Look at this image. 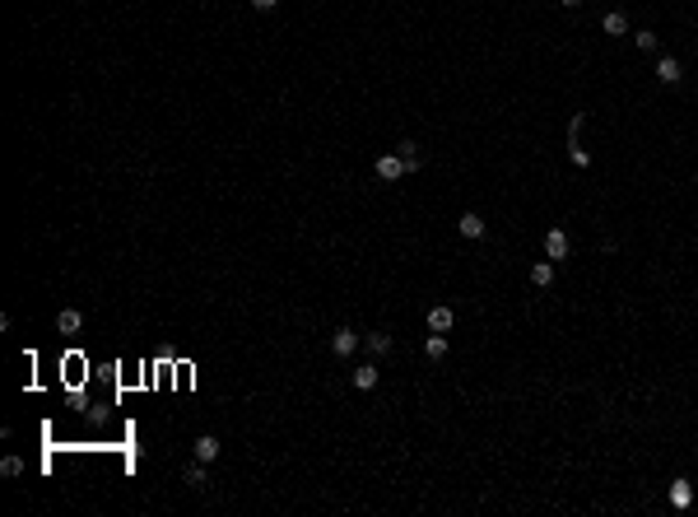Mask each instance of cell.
Instances as JSON below:
<instances>
[{
    "label": "cell",
    "instance_id": "obj_1",
    "mask_svg": "<svg viewBox=\"0 0 698 517\" xmlns=\"http://www.w3.org/2000/svg\"><path fill=\"white\" fill-rule=\"evenodd\" d=\"M358 345H363V336H358L354 327H335L331 331V354H335V359H354Z\"/></svg>",
    "mask_w": 698,
    "mask_h": 517
},
{
    "label": "cell",
    "instance_id": "obj_2",
    "mask_svg": "<svg viewBox=\"0 0 698 517\" xmlns=\"http://www.w3.org/2000/svg\"><path fill=\"white\" fill-rule=\"evenodd\" d=\"M372 172H377V182H401L405 163H401V154H382L377 163H372Z\"/></svg>",
    "mask_w": 698,
    "mask_h": 517
},
{
    "label": "cell",
    "instance_id": "obj_3",
    "mask_svg": "<svg viewBox=\"0 0 698 517\" xmlns=\"http://www.w3.org/2000/svg\"><path fill=\"white\" fill-rule=\"evenodd\" d=\"M568 252H573V243H568L563 229H549V233H545V256H549V261H563Z\"/></svg>",
    "mask_w": 698,
    "mask_h": 517
},
{
    "label": "cell",
    "instance_id": "obj_4",
    "mask_svg": "<svg viewBox=\"0 0 698 517\" xmlns=\"http://www.w3.org/2000/svg\"><path fill=\"white\" fill-rule=\"evenodd\" d=\"M377 377H382L377 363H358L354 373H349V387H354V392H372V387H377Z\"/></svg>",
    "mask_w": 698,
    "mask_h": 517
},
{
    "label": "cell",
    "instance_id": "obj_5",
    "mask_svg": "<svg viewBox=\"0 0 698 517\" xmlns=\"http://www.w3.org/2000/svg\"><path fill=\"white\" fill-rule=\"evenodd\" d=\"M484 229H489V224H484L480 215H475V210H465L461 220H456V233H461V238H470V243H480V238H484Z\"/></svg>",
    "mask_w": 698,
    "mask_h": 517
},
{
    "label": "cell",
    "instance_id": "obj_6",
    "mask_svg": "<svg viewBox=\"0 0 698 517\" xmlns=\"http://www.w3.org/2000/svg\"><path fill=\"white\" fill-rule=\"evenodd\" d=\"M656 79H661V84H680V79H684V65L675 61V56H656Z\"/></svg>",
    "mask_w": 698,
    "mask_h": 517
},
{
    "label": "cell",
    "instance_id": "obj_7",
    "mask_svg": "<svg viewBox=\"0 0 698 517\" xmlns=\"http://www.w3.org/2000/svg\"><path fill=\"white\" fill-rule=\"evenodd\" d=\"M182 480L191 489H205V485H210V461H196V457H191V466L182 470Z\"/></svg>",
    "mask_w": 698,
    "mask_h": 517
},
{
    "label": "cell",
    "instance_id": "obj_8",
    "mask_svg": "<svg viewBox=\"0 0 698 517\" xmlns=\"http://www.w3.org/2000/svg\"><path fill=\"white\" fill-rule=\"evenodd\" d=\"M451 327H456V313H451V308H442V303L429 308V331H442V336H447Z\"/></svg>",
    "mask_w": 698,
    "mask_h": 517
},
{
    "label": "cell",
    "instance_id": "obj_9",
    "mask_svg": "<svg viewBox=\"0 0 698 517\" xmlns=\"http://www.w3.org/2000/svg\"><path fill=\"white\" fill-rule=\"evenodd\" d=\"M191 457H196V461H215V457H219V438H215V434H201V438L191 443Z\"/></svg>",
    "mask_w": 698,
    "mask_h": 517
},
{
    "label": "cell",
    "instance_id": "obj_10",
    "mask_svg": "<svg viewBox=\"0 0 698 517\" xmlns=\"http://www.w3.org/2000/svg\"><path fill=\"white\" fill-rule=\"evenodd\" d=\"M79 327H84V313H79V308H61V313H56V331H61V336H75Z\"/></svg>",
    "mask_w": 698,
    "mask_h": 517
},
{
    "label": "cell",
    "instance_id": "obj_11",
    "mask_svg": "<svg viewBox=\"0 0 698 517\" xmlns=\"http://www.w3.org/2000/svg\"><path fill=\"white\" fill-rule=\"evenodd\" d=\"M447 350H451L447 336H442V331H429V340H424V354H429L433 363H442V359H447Z\"/></svg>",
    "mask_w": 698,
    "mask_h": 517
},
{
    "label": "cell",
    "instance_id": "obj_12",
    "mask_svg": "<svg viewBox=\"0 0 698 517\" xmlns=\"http://www.w3.org/2000/svg\"><path fill=\"white\" fill-rule=\"evenodd\" d=\"M363 345H368V354H372V359L391 354V336H387V331H368V336H363Z\"/></svg>",
    "mask_w": 698,
    "mask_h": 517
},
{
    "label": "cell",
    "instance_id": "obj_13",
    "mask_svg": "<svg viewBox=\"0 0 698 517\" xmlns=\"http://www.w3.org/2000/svg\"><path fill=\"white\" fill-rule=\"evenodd\" d=\"M531 284H535V289H549V284H554V261H549V256L531 266Z\"/></svg>",
    "mask_w": 698,
    "mask_h": 517
},
{
    "label": "cell",
    "instance_id": "obj_14",
    "mask_svg": "<svg viewBox=\"0 0 698 517\" xmlns=\"http://www.w3.org/2000/svg\"><path fill=\"white\" fill-rule=\"evenodd\" d=\"M601 28L610 33V38H624V33H629V15H624V10H610V15L601 19Z\"/></svg>",
    "mask_w": 698,
    "mask_h": 517
},
{
    "label": "cell",
    "instance_id": "obj_15",
    "mask_svg": "<svg viewBox=\"0 0 698 517\" xmlns=\"http://www.w3.org/2000/svg\"><path fill=\"white\" fill-rule=\"evenodd\" d=\"M396 154H401L405 172H419V168H424V158H419V145H415V140H401V149H396Z\"/></svg>",
    "mask_w": 698,
    "mask_h": 517
},
{
    "label": "cell",
    "instance_id": "obj_16",
    "mask_svg": "<svg viewBox=\"0 0 698 517\" xmlns=\"http://www.w3.org/2000/svg\"><path fill=\"white\" fill-rule=\"evenodd\" d=\"M670 503H675V508H689V503H694V489H689V480H684V475L670 485Z\"/></svg>",
    "mask_w": 698,
    "mask_h": 517
},
{
    "label": "cell",
    "instance_id": "obj_17",
    "mask_svg": "<svg viewBox=\"0 0 698 517\" xmlns=\"http://www.w3.org/2000/svg\"><path fill=\"white\" fill-rule=\"evenodd\" d=\"M568 158H573L577 168H587V163H591V154L582 149V140H577V136H568Z\"/></svg>",
    "mask_w": 698,
    "mask_h": 517
},
{
    "label": "cell",
    "instance_id": "obj_18",
    "mask_svg": "<svg viewBox=\"0 0 698 517\" xmlns=\"http://www.w3.org/2000/svg\"><path fill=\"white\" fill-rule=\"evenodd\" d=\"M633 42H638V51H656V42H661V38H656L651 28H638V33H633Z\"/></svg>",
    "mask_w": 698,
    "mask_h": 517
},
{
    "label": "cell",
    "instance_id": "obj_19",
    "mask_svg": "<svg viewBox=\"0 0 698 517\" xmlns=\"http://www.w3.org/2000/svg\"><path fill=\"white\" fill-rule=\"evenodd\" d=\"M19 470H24L19 457H5V461H0V475H19Z\"/></svg>",
    "mask_w": 698,
    "mask_h": 517
},
{
    "label": "cell",
    "instance_id": "obj_20",
    "mask_svg": "<svg viewBox=\"0 0 698 517\" xmlns=\"http://www.w3.org/2000/svg\"><path fill=\"white\" fill-rule=\"evenodd\" d=\"M582 126H587V112H573V122H568V136H582Z\"/></svg>",
    "mask_w": 698,
    "mask_h": 517
},
{
    "label": "cell",
    "instance_id": "obj_21",
    "mask_svg": "<svg viewBox=\"0 0 698 517\" xmlns=\"http://www.w3.org/2000/svg\"><path fill=\"white\" fill-rule=\"evenodd\" d=\"M275 5H279V0H251V10H261V15H270Z\"/></svg>",
    "mask_w": 698,
    "mask_h": 517
},
{
    "label": "cell",
    "instance_id": "obj_22",
    "mask_svg": "<svg viewBox=\"0 0 698 517\" xmlns=\"http://www.w3.org/2000/svg\"><path fill=\"white\" fill-rule=\"evenodd\" d=\"M558 5H563V10H582V0H558Z\"/></svg>",
    "mask_w": 698,
    "mask_h": 517
}]
</instances>
